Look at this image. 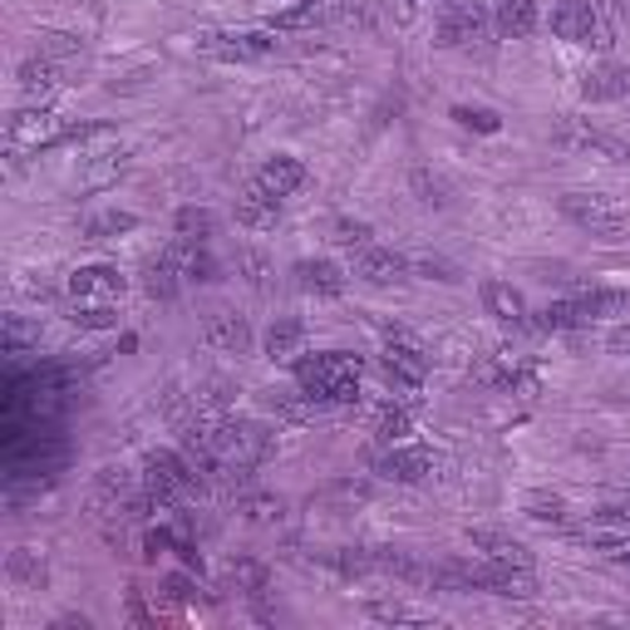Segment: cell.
<instances>
[{
    "instance_id": "26",
    "label": "cell",
    "mask_w": 630,
    "mask_h": 630,
    "mask_svg": "<svg viewBox=\"0 0 630 630\" xmlns=\"http://www.w3.org/2000/svg\"><path fill=\"white\" fill-rule=\"evenodd\" d=\"M177 237L183 241H213V227H217V217L207 213V207H183V213H177Z\"/></svg>"
},
{
    "instance_id": "13",
    "label": "cell",
    "mask_w": 630,
    "mask_h": 630,
    "mask_svg": "<svg viewBox=\"0 0 630 630\" xmlns=\"http://www.w3.org/2000/svg\"><path fill=\"white\" fill-rule=\"evenodd\" d=\"M468 547L478 552V556H488V562H508V566H532L528 547H522L518 537H508V532H498V528H478V532H468Z\"/></svg>"
},
{
    "instance_id": "28",
    "label": "cell",
    "mask_w": 630,
    "mask_h": 630,
    "mask_svg": "<svg viewBox=\"0 0 630 630\" xmlns=\"http://www.w3.org/2000/svg\"><path fill=\"white\" fill-rule=\"evenodd\" d=\"M582 94H586V99H621V65L591 69L586 84H582Z\"/></svg>"
},
{
    "instance_id": "19",
    "label": "cell",
    "mask_w": 630,
    "mask_h": 630,
    "mask_svg": "<svg viewBox=\"0 0 630 630\" xmlns=\"http://www.w3.org/2000/svg\"><path fill=\"white\" fill-rule=\"evenodd\" d=\"M482 311L498 315V321H508V325L528 321V301H522V291L508 286V281H482Z\"/></svg>"
},
{
    "instance_id": "9",
    "label": "cell",
    "mask_w": 630,
    "mask_h": 630,
    "mask_svg": "<svg viewBox=\"0 0 630 630\" xmlns=\"http://www.w3.org/2000/svg\"><path fill=\"white\" fill-rule=\"evenodd\" d=\"M123 276L119 267H79L69 276V306H119Z\"/></svg>"
},
{
    "instance_id": "31",
    "label": "cell",
    "mask_w": 630,
    "mask_h": 630,
    "mask_svg": "<svg viewBox=\"0 0 630 630\" xmlns=\"http://www.w3.org/2000/svg\"><path fill=\"white\" fill-rule=\"evenodd\" d=\"M528 518L532 522H566V502L556 492H528Z\"/></svg>"
},
{
    "instance_id": "37",
    "label": "cell",
    "mask_w": 630,
    "mask_h": 630,
    "mask_svg": "<svg viewBox=\"0 0 630 630\" xmlns=\"http://www.w3.org/2000/svg\"><path fill=\"white\" fill-rule=\"evenodd\" d=\"M55 630H89V621L84 616H65V621H55Z\"/></svg>"
},
{
    "instance_id": "8",
    "label": "cell",
    "mask_w": 630,
    "mask_h": 630,
    "mask_svg": "<svg viewBox=\"0 0 630 630\" xmlns=\"http://www.w3.org/2000/svg\"><path fill=\"white\" fill-rule=\"evenodd\" d=\"M203 50L217 59H267L276 55V30H217V35H203Z\"/></svg>"
},
{
    "instance_id": "20",
    "label": "cell",
    "mask_w": 630,
    "mask_h": 630,
    "mask_svg": "<svg viewBox=\"0 0 630 630\" xmlns=\"http://www.w3.org/2000/svg\"><path fill=\"white\" fill-rule=\"evenodd\" d=\"M207 345H217V350H227V355H247L251 350V325L232 311L213 315V321H207Z\"/></svg>"
},
{
    "instance_id": "1",
    "label": "cell",
    "mask_w": 630,
    "mask_h": 630,
    "mask_svg": "<svg viewBox=\"0 0 630 630\" xmlns=\"http://www.w3.org/2000/svg\"><path fill=\"white\" fill-rule=\"evenodd\" d=\"M360 355L345 350H325V355H306L296 365V384L311 404H355L360 399Z\"/></svg>"
},
{
    "instance_id": "4",
    "label": "cell",
    "mask_w": 630,
    "mask_h": 630,
    "mask_svg": "<svg viewBox=\"0 0 630 630\" xmlns=\"http://www.w3.org/2000/svg\"><path fill=\"white\" fill-rule=\"evenodd\" d=\"M552 30L572 45H596L611 50V20H606L601 0H556L552 6Z\"/></svg>"
},
{
    "instance_id": "6",
    "label": "cell",
    "mask_w": 630,
    "mask_h": 630,
    "mask_svg": "<svg viewBox=\"0 0 630 630\" xmlns=\"http://www.w3.org/2000/svg\"><path fill=\"white\" fill-rule=\"evenodd\" d=\"M488 10L482 0H444L438 6V45L444 50H482L488 45Z\"/></svg>"
},
{
    "instance_id": "15",
    "label": "cell",
    "mask_w": 630,
    "mask_h": 630,
    "mask_svg": "<svg viewBox=\"0 0 630 630\" xmlns=\"http://www.w3.org/2000/svg\"><path fill=\"white\" fill-rule=\"evenodd\" d=\"M237 222L251 232H271L281 222V197H267L257 183H247V193L237 197Z\"/></svg>"
},
{
    "instance_id": "24",
    "label": "cell",
    "mask_w": 630,
    "mask_h": 630,
    "mask_svg": "<svg viewBox=\"0 0 630 630\" xmlns=\"http://www.w3.org/2000/svg\"><path fill=\"white\" fill-rule=\"evenodd\" d=\"M321 20H325V6H321V0H301V6L281 10V15H271V30H276V35H286V30H315Z\"/></svg>"
},
{
    "instance_id": "21",
    "label": "cell",
    "mask_w": 630,
    "mask_h": 630,
    "mask_svg": "<svg viewBox=\"0 0 630 630\" xmlns=\"http://www.w3.org/2000/svg\"><path fill=\"white\" fill-rule=\"evenodd\" d=\"M177 281H183V271L173 267V257H167V251H158L149 267H143V291H149L153 301H173L177 296Z\"/></svg>"
},
{
    "instance_id": "22",
    "label": "cell",
    "mask_w": 630,
    "mask_h": 630,
    "mask_svg": "<svg viewBox=\"0 0 630 630\" xmlns=\"http://www.w3.org/2000/svg\"><path fill=\"white\" fill-rule=\"evenodd\" d=\"M133 227H139V217L109 207V213H99V217H89V222H84V237H89V241H113V237L133 232Z\"/></svg>"
},
{
    "instance_id": "2",
    "label": "cell",
    "mask_w": 630,
    "mask_h": 630,
    "mask_svg": "<svg viewBox=\"0 0 630 630\" xmlns=\"http://www.w3.org/2000/svg\"><path fill=\"white\" fill-rule=\"evenodd\" d=\"M143 488H149L153 508H167V502H183L203 488V472L187 464V454H167V448H153L143 458Z\"/></svg>"
},
{
    "instance_id": "35",
    "label": "cell",
    "mask_w": 630,
    "mask_h": 630,
    "mask_svg": "<svg viewBox=\"0 0 630 630\" xmlns=\"http://www.w3.org/2000/svg\"><path fill=\"white\" fill-rule=\"evenodd\" d=\"M370 616H374V621H394V626H428V616L409 611V606H390V601L370 606Z\"/></svg>"
},
{
    "instance_id": "34",
    "label": "cell",
    "mask_w": 630,
    "mask_h": 630,
    "mask_svg": "<svg viewBox=\"0 0 630 630\" xmlns=\"http://www.w3.org/2000/svg\"><path fill=\"white\" fill-rule=\"evenodd\" d=\"M40 55L45 59H69V55H79V40L59 35V30H45V35H40Z\"/></svg>"
},
{
    "instance_id": "29",
    "label": "cell",
    "mask_w": 630,
    "mask_h": 630,
    "mask_svg": "<svg viewBox=\"0 0 630 630\" xmlns=\"http://www.w3.org/2000/svg\"><path fill=\"white\" fill-rule=\"evenodd\" d=\"M370 222H355V217H340V222L330 227V241L335 247H345V251H360V247H370Z\"/></svg>"
},
{
    "instance_id": "27",
    "label": "cell",
    "mask_w": 630,
    "mask_h": 630,
    "mask_svg": "<svg viewBox=\"0 0 630 630\" xmlns=\"http://www.w3.org/2000/svg\"><path fill=\"white\" fill-rule=\"evenodd\" d=\"M374 434H380V444H404L409 438V414L399 404L374 409Z\"/></svg>"
},
{
    "instance_id": "12",
    "label": "cell",
    "mask_w": 630,
    "mask_h": 630,
    "mask_svg": "<svg viewBox=\"0 0 630 630\" xmlns=\"http://www.w3.org/2000/svg\"><path fill=\"white\" fill-rule=\"evenodd\" d=\"M482 380L498 384V390H508V394H528L532 384H537V370H532V360H522V355L498 350L488 360V370H482Z\"/></svg>"
},
{
    "instance_id": "10",
    "label": "cell",
    "mask_w": 630,
    "mask_h": 630,
    "mask_svg": "<svg viewBox=\"0 0 630 630\" xmlns=\"http://www.w3.org/2000/svg\"><path fill=\"white\" fill-rule=\"evenodd\" d=\"M355 276L370 281V286H394V281L409 276V261L399 257V251H384V247H360L355 251Z\"/></svg>"
},
{
    "instance_id": "33",
    "label": "cell",
    "mask_w": 630,
    "mask_h": 630,
    "mask_svg": "<svg viewBox=\"0 0 630 630\" xmlns=\"http://www.w3.org/2000/svg\"><path fill=\"white\" fill-rule=\"evenodd\" d=\"M596 518L606 522V528H630V488L626 492H611V498L601 502V512Z\"/></svg>"
},
{
    "instance_id": "14",
    "label": "cell",
    "mask_w": 630,
    "mask_h": 630,
    "mask_svg": "<svg viewBox=\"0 0 630 630\" xmlns=\"http://www.w3.org/2000/svg\"><path fill=\"white\" fill-rule=\"evenodd\" d=\"M434 472V454L428 448H390L380 458V478L390 482H424Z\"/></svg>"
},
{
    "instance_id": "18",
    "label": "cell",
    "mask_w": 630,
    "mask_h": 630,
    "mask_svg": "<svg viewBox=\"0 0 630 630\" xmlns=\"http://www.w3.org/2000/svg\"><path fill=\"white\" fill-rule=\"evenodd\" d=\"M492 25L508 40H528L537 30V0H498L492 6Z\"/></svg>"
},
{
    "instance_id": "5",
    "label": "cell",
    "mask_w": 630,
    "mask_h": 630,
    "mask_svg": "<svg viewBox=\"0 0 630 630\" xmlns=\"http://www.w3.org/2000/svg\"><path fill=\"white\" fill-rule=\"evenodd\" d=\"M562 213L572 217L576 227L596 232V237H621V232H630V207L621 203V197H611V193H566L562 197Z\"/></svg>"
},
{
    "instance_id": "23",
    "label": "cell",
    "mask_w": 630,
    "mask_h": 630,
    "mask_svg": "<svg viewBox=\"0 0 630 630\" xmlns=\"http://www.w3.org/2000/svg\"><path fill=\"white\" fill-rule=\"evenodd\" d=\"M301 340H306V325L301 321H276L267 330V355L271 360H291V355L301 350Z\"/></svg>"
},
{
    "instance_id": "25",
    "label": "cell",
    "mask_w": 630,
    "mask_h": 630,
    "mask_svg": "<svg viewBox=\"0 0 630 630\" xmlns=\"http://www.w3.org/2000/svg\"><path fill=\"white\" fill-rule=\"evenodd\" d=\"M10 582L40 591V582H45V556H40L35 547H15L10 552Z\"/></svg>"
},
{
    "instance_id": "7",
    "label": "cell",
    "mask_w": 630,
    "mask_h": 630,
    "mask_svg": "<svg viewBox=\"0 0 630 630\" xmlns=\"http://www.w3.org/2000/svg\"><path fill=\"white\" fill-rule=\"evenodd\" d=\"M384 374H390V384L399 390H419L428 374V350L419 335H409L404 325H394V330H384Z\"/></svg>"
},
{
    "instance_id": "39",
    "label": "cell",
    "mask_w": 630,
    "mask_h": 630,
    "mask_svg": "<svg viewBox=\"0 0 630 630\" xmlns=\"http://www.w3.org/2000/svg\"><path fill=\"white\" fill-rule=\"evenodd\" d=\"M409 6H419V0H409Z\"/></svg>"
},
{
    "instance_id": "3",
    "label": "cell",
    "mask_w": 630,
    "mask_h": 630,
    "mask_svg": "<svg viewBox=\"0 0 630 630\" xmlns=\"http://www.w3.org/2000/svg\"><path fill=\"white\" fill-rule=\"evenodd\" d=\"M69 129L75 123H65L50 104H25V109L10 113L6 139L15 153H40V149H55V143H69Z\"/></svg>"
},
{
    "instance_id": "38",
    "label": "cell",
    "mask_w": 630,
    "mask_h": 630,
    "mask_svg": "<svg viewBox=\"0 0 630 630\" xmlns=\"http://www.w3.org/2000/svg\"><path fill=\"white\" fill-rule=\"evenodd\" d=\"M621 104H630V65H621Z\"/></svg>"
},
{
    "instance_id": "32",
    "label": "cell",
    "mask_w": 630,
    "mask_h": 630,
    "mask_svg": "<svg viewBox=\"0 0 630 630\" xmlns=\"http://www.w3.org/2000/svg\"><path fill=\"white\" fill-rule=\"evenodd\" d=\"M454 119L464 123V129H478V133H498V129H502V119H498L492 109H468V104H458Z\"/></svg>"
},
{
    "instance_id": "16",
    "label": "cell",
    "mask_w": 630,
    "mask_h": 630,
    "mask_svg": "<svg viewBox=\"0 0 630 630\" xmlns=\"http://www.w3.org/2000/svg\"><path fill=\"white\" fill-rule=\"evenodd\" d=\"M296 286L306 291V296H340L345 291V271L335 267V261H325V257H315V261H296Z\"/></svg>"
},
{
    "instance_id": "11",
    "label": "cell",
    "mask_w": 630,
    "mask_h": 630,
    "mask_svg": "<svg viewBox=\"0 0 630 630\" xmlns=\"http://www.w3.org/2000/svg\"><path fill=\"white\" fill-rule=\"evenodd\" d=\"M251 183H257L267 197H291L301 183H306V163H301V158H291V153H276V158H267V163L257 167V177H251Z\"/></svg>"
},
{
    "instance_id": "30",
    "label": "cell",
    "mask_w": 630,
    "mask_h": 630,
    "mask_svg": "<svg viewBox=\"0 0 630 630\" xmlns=\"http://www.w3.org/2000/svg\"><path fill=\"white\" fill-rule=\"evenodd\" d=\"M69 321L79 330H109V325H119V306H69Z\"/></svg>"
},
{
    "instance_id": "17",
    "label": "cell",
    "mask_w": 630,
    "mask_h": 630,
    "mask_svg": "<svg viewBox=\"0 0 630 630\" xmlns=\"http://www.w3.org/2000/svg\"><path fill=\"white\" fill-rule=\"evenodd\" d=\"M15 79H20V94H25L30 104H45L50 94L59 89V65L55 59H45V55H30Z\"/></svg>"
},
{
    "instance_id": "36",
    "label": "cell",
    "mask_w": 630,
    "mask_h": 630,
    "mask_svg": "<svg viewBox=\"0 0 630 630\" xmlns=\"http://www.w3.org/2000/svg\"><path fill=\"white\" fill-rule=\"evenodd\" d=\"M247 512H251L257 522H271V518L281 512V502H271V498H251V502H247Z\"/></svg>"
}]
</instances>
